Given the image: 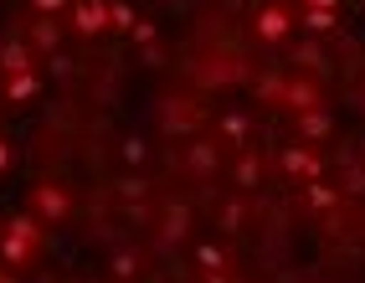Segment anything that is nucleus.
I'll return each mask as SVG.
<instances>
[{
	"instance_id": "1",
	"label": "nucleus",
	"mask_w": 365,
	"mask_h": 283,
	"mask_svg": "<svg viewBox=\"0 0 365 283\" xmlns=\"http://www.w3.org/2000/svg\"><path fill=\"white\" fill-rule=\"evenodd\" d=\"M288 31H294V11H288L283 0H273V6H262L252 16V36L257 41H283Z\"/></svg>"
},
{
	"instance_id": "2",
	"label": "nucleus",
	"mask_w": 365,
	"mask_h": 283,
	"mask_svg": "<svg viewBox=\"0 0 365 283\" xmlns=\"http://www.w3.org/2000/svg\"><path fill=\"white\" fill-rule=\"evenodd\" d=\"M31 206H36L41 227H52L72 211V191H62V185H31Z\"/></svg>"
},
{
	"instance_id": "3",
	"label": "nucleus",
	"mask_w": 365,
	"mask_h": 283,
	"mask_svg": "<svg viewBox=\"0 0 365 283\" xmlns=\"http://www.w3.org/2000/svg\"><path fill=\"white\" fill-rule=\"evenodd\" d=\"M283 108H288V113L324 108V93H319V83H314V78H288V88H283Z\"/></svg>"
},
{
	"instance_id": "4",
	"label": "nucleus",
	"mask_w": 365,
	"mask_h": 283,
	"mask_svg": "<svg viewBox=\"0 0 365 283\" xmlns=\"http://www.w3.org/2000/svg\"><path fill=\"white\" fill-rule=\"evenodd\" d=\"M36 247H41V222H16L11 237H6V257L11 263H26Z\"/></svg>"
},
{
	"instance_id": "5",
	"label": "nucleus",
	"mask_w": 365,
	"mask_h": 283,
	"mask_svg": "<svg viewBox=\"0 0 365 283\" xmlns=\"http://www.w3.org/2000/svg\"><path fill=\"white\" fill-rule=\"evenodd\" d=\"M283 170H288V175H299V180H319L324 160H319V150H314V145H299V150H288V155H283Z\"/></svg>"
},
{
	"instance_id": "6",
	"label": "nucleus",
	"mask_w": 365,
	"mask_h": 283,
	"mask_svg": "<svg viewBox=\"0 0 365 283\" xmlns=\"http://www.w3.org/2000/svg\"><path fill=\"white\" fill-rule=\"evenodd\" d=\"M72 26H78L83 36H98V31L108 26V16H103V0H88V6H78V11H72Z\"/></svg>"
},
{
	"instance_id": "7",
	"label": "nucleus",
	"mask_w": 365,
	"mask_h": 283,
	"mask_svg": "<svg viewBox=\"0 0 365 283\" xmlns=\"http://www.w3.org/2000/svg\"><path fill=\"white\" fill-rule=\"evenodd\" d=\"M299 129H304L309 139H324V134H329V113H324V108H309V113H299Z\"/></svg>"
},
{
	"instance_id": "8",
	"label": "nucleus",
	"mask_w": 365,
	"mask_h": 283,
	"mask_svg": "<svg viewBox=\"0 0 365 283\" xmlns=\"http://www.w3.org/2000/svg\"><path fill=\"white\" fill-rule=\"evenodd\" d=\"M294 26H309L314 36H319V31H334V11H304V16H294Z\"/></svg>"
},
{
	"instance_id": "9",
	"label": "nucleus",
	"mask_w": 365,
	"mask_h": 283,
	"mask_svg": "<svg viewBox=\"0 0 365 283\" xmlns=\"http://www.w3.org/2000/svg\"><path fill=\"white\" fill-rule=\"evenodd\" d=\"M299 67H304V73H319V67H324V46L319 41H304L299 46Z\"/></svg>"
},
{
	"instance_id": "10",
	"label": "nucleus",
	"mask_w": 365,
	"mask_h": 283,
	"mask_svg": "<svg viewBox=\"0 0 365 283\" xmlns=\"http://www.w3.org/2000/svg\"><path fill=\"white\" fill-rule=\"evenodd\" d=\"M185 227H190V211H185V206H170V217H165V237H185Z\"/></svg>"
},
{
	"instance_id": "11",
	"label": "nucleus",
	"mask_w": 365,
	"mask_h": 283,
	"mask_svg": "<svg viewBox=\"0 0 365 283\" xmlns=\"http://www.w3.org/2000/svg\"><path fill=\"white\" fill-rule=\"evenodd\" d=\"M0 67H6V73H31V52H26V46H11Z\"/></svg>"
},
{
	"instance_id": "12",
	"label": "nucleus",
	"mask_w": 365,
	"mask_h": 283,
	"mask_svg": "<svg viewBox=\"0 0 365 283\" xmlns=\"http://www.w3.org/2000/svg\"><path fill=\"white\" fill-rule=\"evenodd\" d=\"M334 201H339V196L329 191V185H319V180H309V206H319V211H329Z\"/></svg>"
},
{
	"instance_id": "13",
	"label": "nucleus",
	"mask_w": 365,
	"mask_h": 283,
	"mask_svg": "<svg viewBox=\"0 0 365 283\" xmlns=\"http://www.w3.org/2000/svg\"><path fill=\"white\" fill-rule=\"evenodd\" d=\"M283 88H288V78H262L257 83V93H262L267 103H283Z\"/></svg>"
},
{
	"instance_id": "14",
	"label": "nucleus",
	"mask_w": 365,
	"mask_h": 283,
	"mask_svg": "<svg viewBox=\"0 0 365 283\" xmlns=\"http://www.w3.org/2000/svg\"><path fill=\"white\" fill-rule=\"evenodd\" d=\"M26 93H36V78L31 73H16L11 78V98H26Z\"/></svg>"
},
{
	"instance_id": "15",
	"label": "nucleus",
	"mask_w": 365,
	"mask_h": 283,
	"mask_svg": "<svg viewBox=\"0 0 365 283\" xmlns=\"http://www.w3.org/2000/svg\"><path fill=\"white\" fill-rule=\"evenodd\" d=\"M222 134H227V139H242V134H247V119H242V113H227V119H222Z\"/></svg>"
},
{
	"instance_id": "16",
	"label": "nucleus",
	"mask_w": 365,
	"mask_h": 283,
	"mask_svg": "<svg viewBox=\"0 0 365 283\" xmlns=\"http://www.w3.org/2000/svg\"><path fill=\"white\" fill-rule=\"evenodd\" d=\"M108 273H113V278H134V252H118Z\"/></svg>"
},
{
	"instance_id": "17",
	"label": "nucleus",
	"mask_w": 365,
	"mask_h": 283,
	"mask_svg": "<svg viewBox=\"0 0 365 283\" xmlns=\"http://www.w3.org/2000/svg\"><path fill=\"white\" fill-rule=\"evenodd\" d=\"M129 31H134V41H144V46H150V41H155V26H150V21H134V26H129Z\"/></svg>"
},
{
	"instance_id": "18",
	"label": "nucleus",
	"mask_w": 365,
	"mask_h": 283,
	"mask_svg": "<svg viewBox=\"0 0 365 283\" xmlns=\"http://www.w3.org/2000/svg\"><path fill=\"white\" fill-rule=\"evenodd\" d=\"M252 180H257V160L247 155V160H242V185H252Z\"/></svg>"
},
{
	"instance_id": "19",
	"label": "nucleus",
	"mask_w": 365,
	"mask_h": 283,
	"mask_svg": "<svg viewBox=\"0 0 365 283\" xmlns=\"http://www.w3.org/2000/svg\"><path fill=\"white\" fill-rule=\"evenodd\" d=\"M309 11H334V0H304Z\"/></svg>"
},
{
	"instance_id": "20",
	"label": "nucleus",
	"mask_w": 365,
	"mask_h": 283,
	"mask_svg": "<svg viewBox=\"0 0 365 283\" xmlns=\"http://www.w3.org/2000/svg\"><path fill=\"white\" fill-rule=\"evenodd\" d=\"M36 6H41V11H57V6H62V0H36Z\"/></svg>"
},
{
	"instance_id": "21",
	"label": "nucleus",
	"mask_w": 365,
	"mask_h": 283,
	"mask_svg": "<svg viewBox=\"0 0 365 283\" xmlns=\"http://www.w3.org/2000/svg\"><path fill=\"white\" fill-rule=\"evenodd\" d=\"M355 98H360V108H365V83H360V88H355Z\"/></svg>"
},
{
	"instance_id": "22",
	"label": "nucleus",
	"mask_w": 365,
	"mask_h": 283,
	"mask_svg": "<svg viewBox=\"0 0 365 283\" xmlns=\"http://www.w3.org/2000/svg\"><path fill=\"white\" fill-rule=\"evenodd\" d=\"M0 165H6V145H0Z\"/></svg>"
},
{
	"instance_id": "23",
	"label": "nucleus",
	"mask_w": 365,
	"mask_h": 283,
	"mask_svg": "<svg viewBox=\"0 0 365 283\" xmlns=\"http://www.w3.org/2000/svg\"><path fill=\"white\" fill-rule=\"evenodd\" d=\"M0 283H11V278H0Z\"/></svg>"
}]
</instances>
